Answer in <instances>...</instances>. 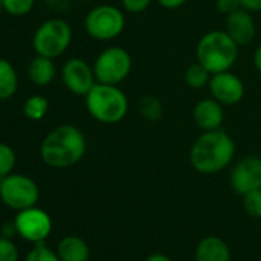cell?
Here are the masks:
<instances>
[{
	"instance_id": "83f0119b",
	"label": "cell",
	"mask_w": 261,
	"mask_h": 261,
	"mask_svg": "<svg viewBox=\"0 0 261 261\" xmlns=\"http://www.w3.org/2000/svg\"><path fill=\"white\" fill-rule=\"evenodd\" d=\"M240 8H241L240 0H217V10H218V13H221L224 16H229Z\"/></svg>"
},
{
	"instance_id": "9c48e42d",
	"label": "cell",
	"mask_w": 261,
	"mask_h": 261,
	"mask_svg": "<svg viewBox=\"0 0 261 261\" xmlns=\"http://www.w3.org/2000/svg\"><path fill=\"white\" fill-rule=\"evenodd\" d=\"M14 224L17 235L34 244L43 243L53 230V220L49 214L36 206L19 211L14 218Z\"/></svg>"
},
{
	"instance_id": "7402d4cb",
	"label": "cell",
	"mask_w": 261,
	"mask_h": 261,
	"mask_svg": "<svg viewBox=\"0 0 261 261\" xmlns=\"http://www.w3.org/2000/svg\"><path fill=\"white\" fill-rule=\"evenodd\" d=\"M14 166H16L14 149L7 143H0V180L10 175L13 172Z\"/></svg>"
},
{
	"instance_id": "6da1fadb",
	"label": "cell",
	"mask_w": 261,
	"mask_h": 261,
	"mask_svg": "<svg viewBox=\"0 0 261 261\" xmlns=\"http://www.w3.org/2000/svg\"><path fill=\"white\" fill-rule=\"evenodd\" d=\"M235 157V142L224 129L204 130L189 151L192 168L204 175L217 174L227 168Z\"/></svg>"
},
{
	"instance_id": "ac0fdd59",
	"label": "cell",
	"mask_w": 261,
	"mask_h": 261,
	"mask_svg": "<svg viewBox=\"0 0 261 261\" xmlns=\"http://www.w3.org/2000/svg\"><path fill=\"white\" fill-rule=\"evenodd\" d=\"M19 86V79L14 66L7 60L0 59V100L11 98Z\"/></svg>"
},
{
	"instance_id": "1f68e13d",
	"label": "cell",
	"mask_w": 261,
	"mask_h": 261,
	"mask_svg": "<svg viewBox=\"0 0 261 261\" xmlns=\"http://www.w3.org/2000/svg\"><path fill=\"white\" fill-rule=\"evenodd\" d=\"M253 66L256 68L258 72H261V45L253 53Z\"/></svg>"
},
{
	"instance_id": "5bb4252c",
	"label": "cell",
	"mask_w": 261,
	"mask_h": 261,
	"mask_svg": "<svg viewBox=\"0 0 261 261\" xmlns=\"http://www.w3.org/2000/svg\"><path fill=\"white\" fill-rule=\"evenodd\" d=\"M192 117L195 124L203 130H214L220 129L224 121V111L223 105L218 103L215 98H204L200 100L192 111Z\"/></svg>"
},
{
	"instance_id": "603a6c76",
	"label": "cell",
	"mask_w": 261,
	"mask_h": 261,
	"mask_svg": "<svg viewBox=\"0 0 261 261\" xmlns=\"http://www.w3.org/2000/svg\"><path fill=\"white\" fill-rule=\"evenodd\" d=\"M25 261H62L56 250L43 243H36L34 247L27 253Z\"/></svg>"
},
{
	"instance_id": "52a82bcc",
	"label": "cell",
	"mask_w": 261,
	"mask_h": 261,
	"mask_svg": "<svg viewBox=\"0 0 261 261\" xmlns=\"http://www.w3.org/2000/svg\"><path fill=\"white\" fill-rule=\"evenodd\" d=\"M40 191L37 183L22 174H10L0 180V200L13 211H23L37 204Z\"/></svg>"
},
{
	"instance_id": "30bf717a",
	"label": "cell",
	"mask_w": 261,
	"mask_h": 261,
	"mask_svg": "<svg viewBox=\"0 0 261 261\" xmlns=\"http://www.w3.org/2000/svg\"><path fill=\"white\" fill-rule=\"evenodd\" d=\"M62 80L66 89L75 95H86L97 83L94 68L83 59H69L62 68Z\"/></svg>"
},
{
	"instance_id": "836d02e7",
	"label": "cell",
	"mask_w": 261,
	"mask_h": 261,
	"mask_svg": "<svg viewBox=\"0 0 261 261\" xmlns=\"http://www.w3.org/2000/svg\"><path fill=\"white\" fill-rule=\"evenodd\" d=\"M0 10H2V0H0Z\"/></svg>"
},
{
	"instance_id": "8992f818",
	"label": "cell",
	"mask_w": 261,
	"mask_h": 261,
	"mask_svg": "<svg viewBox=\"0 0 261 261\" xmlns=\"http://www.w3.org/2000/svg\"><path fill=\"white\" fill-rule=\"evenodd\" d=\"M126 25L124 13L114 5H98L85 17L86 33L100 42H108L118 37Z\"/></svg>"
},
{
	"instance_id": "4fadbf2b",
	"label": "cell",
	"mask_w": 261,
	"mask_h": 261,
	"mask_svg": "<svg viewBox=\"0 0 261 261\" xmlns=\"http://www.w3.org/2000/svg\"><path fill=\"white\" fill-rule=\"evenodd\" d=\"M230 39L238 46H247L253 42L256 34L255 20L250 16V11L240 8L235 13L226 16V30Z\"/></svg>"
},
{
	"instance_id": "cb8c5ba5",
	"label": "cell",
	"mask_w": 261,
	"mask_h": 261,
	"mask_svg": "<svg viewBox=\"0 0 261 261\" xmlns=\"http://www.w3.org/2000/svg\"><path fill=\"white\" fill-rule=\"evenodd\" d=\"M243 207L247 215L253 218H261V188L243 195Z\"/></svg>"
},
{
	"instance_id": "d6a6232c",
	"label": "cell",
	"mask_w": 261,
	"mask_h": 261,
	"mask_svg": "<svg viewBox=\"0 0 261 261\" xmlns=\"http://www.w3.org/2000/svg\"><path fill=\"white\" fill-rule=\"evenodd\" d=\"M145 261H172V259L169 256H166L165 253H152Z\"/></svg>"
},
{
	"instance_id": "ffe728a7",
	"label": "cell",
	"mask_w": 261,
	"mask_h": 261,
	"mask_svg": "<svg viewBox=\"0 0 261 261\" xmlns=\"http://www.w3.org/2000/svg\"><path fill=\"white\" fill-rule=\"evenodd\" d=\"M48 108H49V101L46 97L31 95L30 98H27V101L23 105V114L27 118H30L33 121H39L46 115Z\"/></svg>"
},
{
	"instance_id": "7c38bea8",
	"label": "cell",
	"mask_w": 261,
	"mask_h": 261,
	"mask_svg": "<svg viewBox=\"0 0 261 261\" xmlns=\"http://www.w3.org/2000/svg\"><path fill=\"white\" fill-rule=\"evenodd\" d=\"M209 91L212 98H215L223 106H232L243 100L244 97V85L241 79L230 71L212 74L209 82Z\"/></svg>"
},
{
	"instance_id": "3957f363",
	"label": "cell",
	"mask_w": 261,
	"mask_h": 261,
	"mask_svg": "<svg viewBox=\"0 0 261 261\" xmlns=\"http://www.w3.org/2000/svg\"><path fill=\"white\" fill-rule=\"evenodd\" d=\"M238 48L226 31L214 30L198 40L195 51L197 62L207 68L211 74L230 71L238 59Z\"/></svg>"
},
{
	"instance_id": "8fae6325",
	"label": "cell",
	"mask_w": 261,
	"mask_h": 261,
	"mask_svg": "<svg viewBox=\"0 0 261 261\" xmlns=\"http://www.w3.org/2000/svg\"><path fill=\"white\" fill-rule=\"evenodd\" d=\"M230 186L241 197L261 188V157L249 155L237 162L230 171Z\"/></svg>"
},
{
	"instance_id": "484cf974",
	"label": "cell",
	"mask_w": 261,
	"mask_h": 261,
	"mask_svg": "<svg viewBox=\"0 0 261 261\" xmlns=\"http://www.w3.org/2000/svg\"><path fill=\"white\" fill-rule=\"evenodd\" d=\"M140 111H142V115L146 117V118H151V120H155L162 115V105L160 101L155 98V97H143L142 98V103H140Z\"/></svg>"
},
{
	"instance_id": "277c9868",
	"label": "cell",
	"mask_w": 261,
	"mask_h": 261,
	"mask_svg": "<svg viewBox=\"0 0 261 261\" xmlns=\"http://www.w3.org/2000/svg\"><path fill=\"white\" fill-rule=\"evenodd\" d=\"M85 103L91 117L105 124L121 121L129 111V100L117 85L97 82L85 95Z\"/></svg>"
},
{
	"instance_id": "5b68a950",
	"label": "cell",
	"mask_w": 261,
	"mask_h": 261,
	"mask_svg": "<svg viewBox=\"0 0 261 261\" xmlns=\"http://www.w3.org/2000/svg\"><path fill=\"white\" fill-rule=\"evenodd\" d=\"M72 30L62 19H49L43 22L33 36V48L39 56L56 59L62 56L71 45Z\"/></svg>"
},
{
	"instance_id": "d6986e66",
	"label": "cell",
	"mask_w": 261,
	"mask_h": 261,
	"mask_svg": "<svg viewBox=\"0 0 261 261\" xmlns=\"http://www.w3.org/2000/svg\"><path fill=\"white\" fill-rule=\"evenodd\" d=\"M211 77H212L211 71L198 62L192 63L185 72V82L191 89H201L209 86Z\"/></svg>"
},
{
	"instance_id": "f546056e",
	"label": "cell",
	"mask_w": 261,
	"mask_h": 261,
	"mask_svg": "<svg viewBox=\"0 0 261 261\" xmlns=\"http://www.w3.org/2000/svg\"><path fill=\"white\" fill-rule=\"evenodd\" d=\"M241 8L255 13V11H261V0H240Z\"/></svg>"
},
{
	"instance_id": "4dcf8cb0",
	"label": "cell",
	"mask_w": 261,
	"mask_h": 261,
	"mask_svg": "<svg viewBox=\"0 0 261 261\" xmlns=\"http://www.w3.org/2000/svg\"><path fill=\"white\" fill-rule=\"evenodd\" d=\"M2 235H4V237H8V238H13L14 235H17L16 224H14V223L4 224V226H2Z\"/></svg>"
},
{
	"instance_id": "44dd1931",
	"label": "cell",
	"mask_w": 261,
	"mask_h": 261,
	"mask_svg": "<svg viewBox=\"0 0 261 261\" xmlns=\"http://www.w3.org/2000/svg\"><path fill=\"white\" fill-rule=\"evenodd\" d=\"M36 0H2V10L13 17H23L31 13Z\"/></svg>"
},
{
	"instance_id": "2e32d148",
	"label": "cell",
	"mask_w": 261,
	"mask_h": 261,
	"mask_svg": "<svg viewBox=\"0 0 261 261\" xmlns=\"http://www.w3.org/2000/svg\"><path fill=\"white\" fill-rule=\"evenodd\" d=\"M57 255L62 261H88L89 246L77 235H66L57 244Z\"/></svg>"
},
{
	"instance_id": "7a4b0ae2",
	"label": "cell",
	"mask_w": 261,
	"mask_h": 261,
	"mask_svg": "<svg viewBox=\"0 0 261 261\" xmlns=\"http://www.w3.org/2000/svg\"><path fill=\"white\" fill-rule=\"evenodd\" d=\"M86 152V139L72 124H62L53 129L40 145V157L45 165L63 169L77 165Z\"/></svg>"
},
{
	"instance_id": "f1b7e54d",
	"label": "cell",
	"mask_w": 261,
	"mask_h": 261,
	"mask_svg": "<svg viewBox=\"0 0 261 261\" xmlns=\"http://www.w3.org/2000/svg\"><path fill=\"white\" fill-rule=\"evenodd\" d=\"M155 2L166 10H177L180 7H183L188 0H155Z\"/></svg>"
},
{
	"instance_id": "d4e9b609",
	"label": "cell",
	"mask_w": 261,
	"mask_h": 261,
	"mask_svg": "<svg viewBox=\"0 0 261 261\" xmlns=\"http://www.w3.org/2000/svg\"><path fill=\"white\" fill-rule=\"evenodd\" d=\"M20 253L13 238L0 235V261H19Z\"/></svg>"
},
{
	"instance_id": "e0dca14e",
	"label": "cell",
	"mask_w": 261,
	"mask_h": 261,
	"mask_svg": "<svg viewBox=\"0 0 261 261\" xmlns=\"http://www.w3.org/2000/svg\"><path fill=\"white\" fill-rule=\"evenodd\" d=\"M54 59L45 57V56H39L34 57L30 62L28 66V77L30 80L37 85V86H46L49 85L54 77H56V65L53 62Z\"/></svg>"
},
{
	"instance_id": "ba28073f",
	"label": "cell",
	"mask_w": 261,
	"mask_h": 261,
	"mask_svg": "<svg viewBox=\"0 0 261 261\" xmlns=\"http://www.w3.org/2000/svg\"><path fill=\"white\" fill-rule=\"evenodd\" d=\"M92 68L98 83L118 85L133 71V57L124 48L111 46L97 56Z\"/></svg>"
},
{
	"instance_id": "9a60e30c",
	"label": "cell",
	"mask_w": 261,
	"mask_h": 261,
	"mask_svg": "<svg viewBox=\"0 0 261 261\" xmlns=\"http://www.w3.org/2000/svg\"><path fill=\"white\" fill-rule=\"evenodd\" d=\"M195 261H230L229 246L223 238L207 235L197 244Z\"/></svg>"
},
{
	"instance_id": "4316f807",
	"label": "cell",
	"mask_w": 261,
	"mask_h": 261,
	"mask_svg": "<svg viewBox=\"0 0 261 261\" xmlns=\"http://www.w3.org/2000/svg\"><path fill=\"white\" fill-rule=\"evenodd\" d=\"M151 4H152V0H121V5H123L124 11H127L130 14L143 13L145 10L149 8Z\"/></svg>"
}]
</instances>
